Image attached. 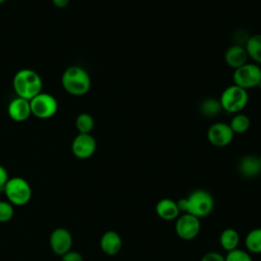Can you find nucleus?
I'll list each match as a JSON object with an SVG mask.
<instances>
[{
	"instance_id": "2",
	"label": "nucleus",
	"mask_w": 261,
	"mask_h": 261,
	"mask_svg": "<svg viewBox=\"0 0 261 261\" xmlns=\"http://www.w3.org/2000/svg\"><path fill=\"white\" fill-rule=\"evenodd\" d=\"M12 87L17 97L32 100L43 89L41 75L32 68H21L12 79Z\"/></svg>"
},
{
	"instance_id": "9",
	"label": "nucleus",
	"mask_w": 261,
	"mask_h": 261,
	"mask_svg": "<svg viewBox=\"0 0 261 261\" xmlns=\"http://www.w3.org/2000/svg\"><path fill=\"white\" fill-rule=\"evenodd\" d=\"M233 132L229 124L224 122H215L211 124L207 130V139L209 143L215 147H226L233 140Z\"/></svg>"
},
{
	"instance_id": "30",
	"label": "nucleus",
	"mask_w": 261,
	"mask_h": 261,
	"mask_svg": "<svg viewBox=\"0 0 261 261\" xmlns=\"http://www.w3.org/2000/svg\"><path fill=\"white\" fill-rule=\"evenodd\" d=\"M258 158H259V162H260V165H261V155Z\"/></svg>"
},
{
	"instance_id": "29",
	"label": "nucleus",
	"mask_w": 261,
	"mask_h": 261,
	"mask_svg": "<svg viewBox=\"0 0 261 261\" xmlns=\"http://www.w3.org/2000/svg\"><path fill=\"white\" fill-rule=\"evenodd\" d=\"M7 0H0V4H3L4 2H6Z\"/></svg>"
},
{
	"instance_id": "22",
	"label": "nucleus",
	"mask_w": 261,
	"mask_h": 261,
	"mask_svg": "<svg viewBox=\"0 0 261 261\" xmlns=\"http://www.w3.org/2000/svg\"><path fill=\"white\" fill-rule=\"evenodd\" d=\"M95 125L94 118L87 112L80 113L75 118V127L79 134H91Z\"/></svg>"
},
{
	"instance_id": "11",
	"label": "nucleus",
	"mask_w": 261,
	"mask_h": 261,
	"mask_svg": "<svg viewBox=\"0 0 261 261\" xmlns=\"http://www.w3.org/2000/svg\"><path fill=\"white\" fill-rule=\"evenodd\" d=\"M49 245L55 255L62 256L71 250L72 236L68 229L57 227L52 230L49 237Z\"/></svg>"
},
{
	"instance_id": "16",
	"label": "nucleus",
	"mask_w": 261,
	"mask_h": 261,
	"mask_svg": "<svg viewBox=\"0 0 261 261\" xmlns=\"http://www.w3.org/2000/svg\"><path fill=\"white\" fill-rule=\"evenodd\" d=\"M239 170L246 177H255L261 172L259 158L255 155L244 156L239 163Z\"/></svg>"
},
{
	"instance_id": "21",
	"label": "nucleus",
	"mask_w": 261,
	"mask_h": 261,
	"mask_svg": "<svg viewBox=\"0 0 261 261\" xmlns=\"http://www.w3.org/2000/svg\"><path fill=\"white\" fill-rule=\"evenodd\" d=\"M233 134H244L246 133L251 124L249 116L244 113H236V115L231 118L230 122L228 123Z\"/></svg>"
},
{
	"instance_id": "18",
	"label": "nucleus",
	"mask_w": 261,
	"mask_h": 261,
	"mask_svg": "<svg viewBox=\"0 0 261 261\" xmlns=\"http://www.w3.org/2000/svg\"><path fill=\"white\" fill-rule=\"evenodd\" d=\"M248 57L256 64H261V34L250 36L245 44Z\"/></svg>"
},
{
	"instance_id": "5",
	"label": "nucleus",
	"mask_w": 261,
	"mask_h": 261,
	"mask_svg": "<svg viewBox=\"0 0 261 261\" xmlns=\"http://www.w3.org/2000/svg\"><path fill=\"white\" fill-rule=\"evenodd\" d=\"M219 102L222 110L228 113H240L249 102V95L247 90L231 85L223 90L220 95Z\"/></svg>"
},
{
	"instance_id": "1",
	"label": "nucleus",
	"mask_w": 261,
	"mask_h": 261,
	"mask_svg": "<svg viewBox=\"0 0 261 261\" xmlns=\"http://www.w3.org/2000/svg\"><path fill=\"white\" fill-rule=\"evenodd\" d=\"M180 212L194 215L198 218L208 216L214 208V199L212 195L202 189L193 191L187 198H181L177 202Z\"/></svg>"
},
{
	"instance_id": "19",
	"label": "nucleus",
	"mask_w": 261,
	"mask_h": 261,
	"mask_svg": "<svg viewBox=\"0 0 261 261\" xmlns=\"http://www.w3.org/2000/svg\"><path fill=\"white\" fill-rule=\"evenodd\" d=\"M247 250L254 254H261V227L253 228L245 238Z\"/></svg>"
},
{
	"instance_id": "28",
	"label": "nucleus",
	"mask_w": 261,
	"mask_h": 261,
	"mask_svg": "<svg viewBox=\"0 0 261 261\" xmlns=\"http://www.w3.org/2000/svg\"><path fill=\"white\" fill-rule=\"evenodd\" d=\"M70 0H52V3L57 8H64L69 4Z\"/></svg>"
},
{
	"instance_id": "12",
	"label": "nucleus",
	"mask_w": 261,
	"mask_h": 261,
	"mask_svg": "<svg viewBox=\"0 0 261 261\" xmlns=\"http://www.w3.org/2000/svg\"><path fill=\"white\" fill-rule=\"evenodd\" d=\"M7 113L15 122L25 121L32 115L30 101L16 96L9 102L7 106Z\"/></svg>"
},
{
	"instance_id": "24",
	"label": "nucleus",
	"mask_w": 261,
	"mask_h": 261,
	"mask_svg": "<svg viewBox=\"0 0 261 261\" xmlns=\"http://www.w3.org/2000/svg\"><path fill=\"white\" fill-rule=\"evenodd\" d=\"M224 258L225 261H253L251 255L247 251L238 248L227 252Z\"/></svg>"
},
{
	"instance_id": "13",
	"label": "nucleus",
	"mask_w": 261,
	"mask_h": 261,
	"mask_svg": "<svg viewBox=\"0 0 261 261\" xmlns=\"http://www.w3.org/2000/svg\"><path fill=\"white\" fill-rule=\"evenodd\" d=\"M122 247V240L118 232L114 230L105 231L100 239V248L108 256L118 254Z\"/></svg>"
},
{
	"instance_id": "4",
	"label": "nucleus",
	"mask_w": 261,
	"mask_h": 261,
	"mask_svg": "<svg viewBox=\"0 0 261 261\" xmlns=\"http://www.w3.org/2000/svg\"><path fill=\"white\" fill-rule=\"evenodd\" d=\"M3 193L8 202L14 206H24L31 201L33 195L31 185L27 179L20 176L9 177Z\"/></svg>"
},
{
	"instance_id": "15",
	"label": "nucleus",
	"mask_w": 261,
	"mask_h": 261,
	"mask_svg": "<svg viewBox=\"0 0 261 261\" xmlns=\"http://www.w3.org/2000/svg\"><path fill=\"white\" fill-rule=\"evenodd\" d=\"M156 214L163 220H173L179 216V209L175 201L164 198L157 202L155 207Z\"/></svg>"
},
{
	"instance_id": "23",
	"label": "nucleus",
	"mask_w": 261,
	"mask_h": 261,
	"mask_svg": "<svg viewBox=\"0 0 261 261\" xmlns=\"http://www.w3.org/2000/svg\"><path fill=\"white\" fill-rule=\"evenodd\" d=\"M14 215V208L8 201H0V222L5 223L12 219Z\"/></svg>"
},
{
	"instance_id": "6",
	"label": "nucleus",
	"mask_w": 261,
	"mask_h": 261,
	"mask_svg": "<svg viewBox=\"0 0 261 261\" xmlns=\"http://www.w3.org/2000/svg\"><path fill=\"white\" fill-rule=\"evenodd\" d=\"M233 85L245 90L261 86V67L256 63H246L234 69L232 74Z\"/></svg>"
},
{
	"instance_id": "26",
	"label": "nucleus",
	"mask_w": 261,
	"mask_h": 261,
	"mask_svg": "<svg viewBox=\"0 0 261 261\" xmlns=\"http://www.w3.org/2000/svg\"><path fill=\"white\" fill-rule=\"evenodd\" d=\"M201 261H225L223 255L217 252H208L201 258Z\"/></svg>"
},
{
	"instance_id": "10",
	"label": "nucleus",
	"mask_w": 261,
	"mask_h": 261,
	"mask_svg": "<svg viewBox=\"0 0 261 261\" xmlns=\"http://www.w3.org/2000/svg\"><path fill=\"white\" fill-rule=\"evenodd\" d=\"M97 143L91 134H79L71 142V152L77 159H88L96 151Z\"/></svg>"
},
{
	"instance_id": "20",
	"label": "nucleus",
	"mask_w": 261,
	"mask_h": 261,
	"mask_svg": "<svg viewBox=\"0 0 261 261\" xmlns=\"http://www.w3.org/2000/svg\"><path fill=\"white\" fill-rule=\"evenodd\" d=\"M222 110L219 99L206 98L200 103V112L205 116H215Z\"/></svg>"
},
{
	"instance_id": "14",
	"label": "nucleus",
	"mask_w": 261,
	"mask_h": 261,
	"mask_svg": "<svg viewBox=\"0 0 261 261\" xmlns=\"http://www.w3.org/2000/svg\"><path fill=\"white\" fill-rule=\"evenodd\" d=\"M248 58L249 57L247 51L243 45H231L224 53V60L226 64L233 69H237L240 66L246 64Z\"/></svg>"
},
{
	"instance_id": "25",
	"label": "nucleus",
	"mask_w": 261,
	"mask_h": 261,
	"mask_svg": "<svg viewBox=\"0 0 261 261\" xmlns=\"http://www.w3.org/2000/svg\"><path fill=\"white\" fill-rule=\"evenodd\" d=\"M62 261H84L82 254L77 251H68L61 256Z\"/></svg>"
},
{
	"instance_id": "17",
	"label": "nucleus",
	"mask_w": 261,
	"mask_h": 261,
	"mask_svg": "<svg viewBox=\"0 0 261 261\" xmlns=\"http://www.w3.org/2000/svg\"><path fill=\"white\" fill-rule=\"evenodd\" d=\"M219 243L221 248L226 252L237 249L240 243L239 232L231 227L223 229L219 237Z\"/></svg>"
},
{
	"instance_id": "8",
	"label": "nucleus",
	"mask_w": 261,
	"mask_h": 261,
	"mask_svg": "<svg viewBox=\"0 0 261 261\" xmlns=\"http://www.w3.org/2000/svg\"><path fill=\"white\" fill-rule=\"evenodd\" d=\"M201 229L200 218L188 214L182 213L180 216L176 218L175 222V232L177 237L185 241H190L195 239Z\"/></svg>"
},
{
	"instance_id": "3",
	"label": "nucleus",
	"mask_w": 261,
	"mask_h": 261,
	"mask_svg": "<svg viewBox=\"0 0 261 261\" xmlns=\"http://www.w3.org/2000/svg\"><path fill=\"white\" fill-rule=\"evenodd\" d=\"M61 85L65 92L71 96L81 97L91 89V77L89 72L77 65L67 67L61 76Z\"/></svg>"
},
{
	"instance_id": "27",
	"label": "nucleus",
	"mask_w": 261,
	"mask_h": 261,
	"mask_svg": "<svg viewBox=\"0 0 261 261\" xmlns=\"http://www.w3.org/2000/svg\"><path fill=\"white\" fill-rule=\"evenodd\" d=\"M8 179H9V175L6 168L0 164V191L3 192L4 187L8 181Z\"/></svg>"
},
{
	"instance_id": "7",
	"label": "nucleus",
	"mask_w": 261,
	"mask_h": 261,
	"mask_svg": "<svg viewBox=\"0 0 261 261\" xmlns=\"http://www.w3.org/2000/svg\"><path fill=\"white\" fill-rule=\"evenodd\" d=\"M30 104L32 114L40 119H49L53 117L58 110V101L49 93L41 92L30 100Z\"/></svg>"
}]
</instances>
